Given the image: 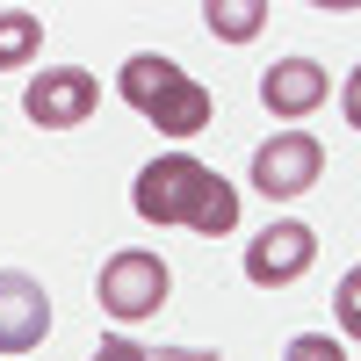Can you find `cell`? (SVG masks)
I'll use <instances>...</instances> for the list:
<instances>
[{"label":"cell","instance_id":"obj_9","mask_svg":"<svg viewBox=\"0 0 361 361\" xmlns=\"http://www.w3.org/2000/svg\"><path fill=\"white\" fill-rule=\"evenodd\" d=\"M202 22H209V37H224V44H246V37H260V22H267V0H209V8H202Z\"/></svg>","mask_w":361,"mask_h":361},{"label":"cell","instance_id":"obj_2","mask_svg":"<svg viewBox=\"0 0 361 361\" xmlns=\"http://www.w3.org/2000/svg\"><path fill=\"white\" fill-rule=\"evenodd\" d=\"M116 94H123L137 116H152V130H159V137H195L209 116H217L209 87L188 80V73H180L173 58H159V51L123 58V73H116Z\"/></svg>","mask_w":361,"mask_h":361},{"label":"cell","instance_id":"obj_11","mask_svg":"<svg viewBox=\"0 0 361 361\" xmlns=\"http://www.w3.org/2000/svg\"><path fill=\"white\" fill-rule=\"evenodd\" d=\"M282 361H347V347H340L333 333H296V340L282 347Z\"/></svg>","mask_w":361,"mask_h":361},{"label":"cell","instance_id":"obj_4","mask_svg":"<svg viewBox=\"0 0 361 361\" xmlns=\"http://www.w3.org/2000/svg\"><path fill=\"white\" fill-rule=\"evenodd\" d=\"M318 173H325V145L311 130H282V137H267L253 152V195H267V202L304 195Z\"/></svg>","mask_w":361,"mask_h":361},{"label":"cell","instance_id":"obj_6","mask_svg":"<svg viewBox=\"0 0 361 361\" xmlns=\"http://www.w3.org/2000/svg\"><path fill=\"white\" fill-rule=\"evenodd\" d=\"M102 102V80L94 73H80V66H51L44 80H29V94H22V116L29 123H44V130H73L87 123Z\"/></svg>","mask_w":361,"mask_h":361},{"label":"cell","instance_id":"obj_3","mask_svg":"<svg viewBox=\"0 0 361 361\" xmlns=\"http://www.w3.org/2000/svg\"><path fill=\"white\" fill-rule=\"evenodd\" d=\"M94 289H102V311H109V318L137 325V318H159V311H166L173 275H166L159 253H109V267H102Z\"/></svg>","mask_w":361,"mask_h":361},{"label":"cell","instance_id":"obj_7","mask_svg":"<svg viewBox=\"0 0 361 361\" xmlns=\"http://www.w3.org/2000/svg\"><path fill=\"white\" fill-rule=\"evenodd\" d=\"M51 333V296L29 267H0V354H29Z\"/></svg>","mask_w":361,"mask_h":361},{"label":"cell","instance_id":"obj_10","mask_svg":"<svg viewBox=\"0 0 361 361\" xmlns=\"http://www.w3.org/2000/svg\"><path fill=\"white\" fill-rule=\"evenodd\" d=\"M37 44H44V22L29 15V8H8V15H0V73L29 66V58H37Z\"/></svg>","mask_w":361,"mask_h":361},{"label":"cell","instance_id":"obj_5","mask_svg":"<svg viewBox=\"0 0 361 361\" xmlns=\"http://www.w3.org/2000/svg\"><path fill=\"white\" fill-rule=\"evenodd\" d=\"M311 260H318V231L296 224V217H275L246 246V282L253 289H289L296 275H311Z\"/></svg>","mask_w":361,"mask_h":361},{"label":"cell","instance_id":"obj_13","mask_svg":"<svg viewBox=\"0 0 361 361\" xmlns=\"http://www.w3.org/2000/svg\"><path fill=\"white\" fill-rule=\"evenodd\" d=\"M340 325H347V333L361 325V282H354V275L340 282Z\"/></svg>","mask_w":361,"mask_h":361},{"label":"cell","instance_id":"obj_1","mask_svg":"<svg viewBox=\"0 0 361 361\" xmlns=\"http://www.w3.org/2000/svg\"><path fill=\"white\" fill-rule=\"evenodd\" d=\"M130 202H137L145 224H188L202 238H231L238 231V188L224 173H209L195 152H159L137 173Z\"/></svg>","mask_w":361,"mask_h":361},{"label":"cell","instance_id":"obj_12","mask_svg":"<svg viewBox=\"0 0 361 361\" xmlns=\"http://www.w3.org/2000/svg\"><path fill=\"white\" fill-rule=\"evenodd\" d=\"M87 361H202V354H152V347H137V340H102Z\"/></svg>","mask_w":361,"mask_h":361},{"label":"cell","instance_id":"obj_8","mask_svg":"<svg viewBox=\"0 0 361 361\" xmlns=\"http://www.w3.org/2000/svg\"><path fill=\"white\" fill-rule=\"evenodd\" d=\"M325 94H333V73H325L318 58H275V66L260 73V102H267V116H311Z\"/></svg>","mask_w":361,"mask_h":361}]
</instances>
